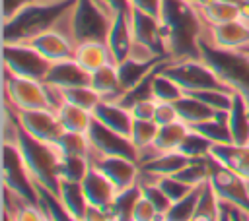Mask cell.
<instances>
[{"label":"cell","mask_w":249,"mask_h":221,"mask_svg":"<svg viewBox=\"0 0 249 221\" xmlns=\"http://www.w3.org/2000/svg\"><path fill=\"white\" fill-rule=\"evenodd\" d=\"M56 198L60 202V205L64 207V211L74 219L80 221L88 209V200L84 196L82 190V182L80 180H72L66 176H58V186H56Z\"/></svg>","instance_id":"cell-22"},{"label":"cell","mask_w":249,"mask_h":221,"mask_svg":"<svg viewBox=\"0 0 249 221\" xmlns=\"http://www.w3.org/2000/svg\"><path fill=\"white\" fill-rule=\"evenodd\" d=\"M43 81L51 83V85H54L58 89L89 85V72H86L74 58L60 60V62H53L51 64L49 74H47V78Z\"/></svg>","instance_id":"cell-20"},{"label":"cell","mask_w":249,"mask_h":221,"mask_svg":"<svg viewBox=\"0 0 249 221\" xmlns=\"http://www.w3.org/2000/svg\"><path fill=\"white\" fill-rule=\"evenodd\" d=\"M4 147V188L18 194L27 204H39V188L29 176L18 145L2 143Z\"/></svg>","instance_id":"cell-10"},{"label":"cell","mask_w":249,"mask_h":221,"mask_svg":"<svg viewBox=\"0 0 249 221\" xmlns=\"http://www.w3.org/2000/svg\"><path fill=\"white\" fill-rule=\"evenodd\" d=\"M230 217H231V221H249L247 213H243V211H239L235 207H230Z\"/></svg>","instance_id":"cell-46"},{"label":"cell","mask_w":249,"mask_h":221,"mask_svg":"<svg viewBox=\"0 0 249 221\" xmlns=\"http://www.w3.org/2000/svg\"><path fill=\"white\" fill-rule=\"evenodd\" d=\"M91 114L99 124L107 126L113 132H119L126 138H130L134 118H132L130 110L126 107H123L121 103H117V101H99L95 105V109L91 110Z\"/></svg>","instance_id":"cell-19"},{"label":"cell","mask_w":249,"mask_h":221,"mask_svg":"<svg viewBox=\"0 0 249 221\" xmlns=\"http://www.w3.org/2000/svg\"><path fill=\"white\" fill-rule=\"evenodd\" d=\"M193 159H189L187 155H183L181 151H165L156 155L154 159L146 161L140 165V171L150 173L154 176H173L177 174L181 169H185Z\"/></svg>","instance_id":"cell-27"},{"label":"cell","mask_w":249,"mask_h":221,"mask_svg":"<svg viewBox=\"0 0 249 221\" xmlns=\"http://www.w3.org/2000/svg\"><path fill=\"white\" fill-rule=\"evenodd\" d=\"M177 120H179V114H177L175 103H160V101H158L156 114H154V122H156L158 126H163V124L177 122Z\"/></svg>","instance_id":"cell-41"},{"label":"cell","mask_w":249,"mask_h":221,"mask_svg":"<svg viewBox=\"0 0 249 221\" xmlns=\"http://www.w3.org/2000/svg\"><path fill=\"white\" fill-rule=\"evenodd\" d=\"M202 186L193 188L185 198H181L179 202L171 204L169 211L161 217V221H193V215H195V209H196V204H198Z\"/></svg>","instance_id":"cell-32"},{"label":"cell","mask_w":249,"mask_h":221,"mask_svg":"<svg viewBox=\"0 0 249 221\" xmlns=\"http://www.w3.org/2000/svg\"><path fill=\"white\" fill-rule=\"evenodd\" d=\"M212 142L206 140L202 134L195 132V130H189V134L185 136V140L181 142L179 149L183 155H187L189 159H204L210 155V149H212Z\"/></svg>","instance_id":"cell-35"},{"label":"cell","mask_w":249,"mask_h":221,"mask_svg":"<svg viewBox=\"0 0 249 221\" xmlns=\"http://www.w3.org/2000/svg\"><path fill=\"white\" fill-rule=\"evenodd\" d=\"M72 10V8H70ZM70 14V12H68ZM68 19V16H66ZM66 19L62 21L60 27H54V29H49L33 39H29L25 45H29L31 48H35L41 56H45L49 62H60V60H70L74 58V52H76V43L74 39L70 37V33L64 29L66 25Z\"/></svg>","instance_id":"cell-13"},{"label":"cell","mask_w":249,"mask_h":221,"mask_svg":"<svg viewBox=\"0 0 249 221\" xmlns=\"http://www.w3.org/2000/svg\"><path fill=\"white\" fill-rule=\"evenodd\" d=\"M175 109H177V114H179V120L185 122L189 128L196 126V124H202L210 118H214L220 110H214L212 107H208L206 103H202L200 99L185 93L179 101H175Z\"/></svg>","instance_id":"cell-26"},{"label":"cell","mask_w":249,"mask_h":221,"mask_svg":"<svg viewBox=\"0 0 249 221\" xmlns=\"http://www.w3.org/2000/svg\"><path fill=\"white\" fill-rule=\"evenodd\" d=\"M62 97H64V103H70V105H76V107H82L88 110H93L95 105L101 101V97L89 85H78V87L62 89Z\"/></svg>","instance_id":"cell-36"},{"label":"cell","mask_w":249,"mask_h":221,"mask_svg":"<svg viewBox=\"0 0 249 221\" xmlns=\"http://www.w3.org/2000/svg\"><path fill=\"white\" fill-rule=\"evenodd\" d=\"M132 221H161V215L158 213V209L142 196L136 200V205L132 209Z\"/></svg>","instance_id":"cell-39"},{"label":"cell","mask_w":249,"mask_h":221,"mask_svg":"<svg viewBox=\"0 0 249 221\" xmlns=\"http://www.w3.org/2000/svg\"><path fill=\"white\" fill-rule=\"evenodd\" d=\"M202 39L224 50H247L249 48V25L243 19H233L228 23L208 25L204 23Z\"/></svg>","instance_id":"cell-15"},{"label":"cell","mask_w":249,"mask_h":221,"mask_svg":"<svg viewBox=\"0 0 249 221\" xmlns=\"http://www.w3.org/2000/svg\"><path fill=\"white\" fill-rule=\"evenodd\" d=\"M56 114H58V120L62 124L64 132L88 136V132L91 128V122H93L91 110L82 109V107H76V105H70V103H62L56 109Z\"/></svg>","instance_id":"cell-29"},{"label":"cell","mask_w":249,"mask_h":221,"mask_svg":"<svg viewBox=\"0 0 249 221\" xmlns=\"http://www.w3.org/2000/svg\"><path fill=\"white\" fill-rule=\"evenodd\" d=\"M74 60L86 70V72H95L107 64H115L111 50L105 41H84L76 45Z\"/></svg>","instance_id":"cell-24"},{"label":"cell","mask_w":249,"mask_h":221,"mask_svg":"<svg viewBox=\"0 0 249 221\" xmlns=\"http://www.w3.org/2000/svg\"><path fill=\"white\" fill-rule=\"evenodd\" d=\"M156 107H158V101L156 99H144V101L132 105L128 110H130L132 118H138V120H154Z\"/></svg>","instance_id":"cell-42"},{"label":"cell","mask_w":249,"mask_h":221,"mask_svg":"<svg viewBox=\"0 0 249 221\" xmlns=\"http://www.w3.org/2000/svg\"><path fill=\"white\" fill-rule=\"evenodd\" d=\"M165 52L171 60L200 58V37L204 19L198 10L185 0H163L160 12Z\"/></svg>","instance_id":"cell-1"},{"label":"cell","mask_w":249,"mask_h":221,"mask_svg":"<svg viewBox=\"0 0 249 221\" xmlns=\"http://www.w3.org/2000/svg\"><path fill=\"white\" fill-rule=\"evenodd\" d=\"M113 14L115 12H123V10H130V2L128 0H101Z\"/></svg>","instance_id":"cell-45"},{"label":"cell","mask_w":249,"mask_h":221,"mask_svg":"<svg viewBox=\"0 0 249 221\" xmlns=\"http://www.w3.org/2000/svg\"><path fill=\"white\" fill-rule=\"evenodd\" d=\"M167 78H171L185 93L204 91V89H228L216 72L202 58H183V60H167L160 68Z\"/></svg>","instance_id":"cell-6"},{"label":"cell","mask_w":249,"mask_h":221,"mask_svg":"<svg viewBox=\"0 0 249 221\" xmlns=\"http://www.w3.org/2000/svg\"><path fill=\"white\" fill-rule=\"evenodd\" d=\"M158 184H160V188L165 192V196L171 200V204L179 202L181 198H185V196L193 190V186L185 184V182L179 180L177 176H160V178H158ZM195 188H196V186H195Z\"/></svg>","instance_id":"cell-38"},{"label":"cell","mask_w":249,"mask_h":221,"mask_svg":"<svg viewBox=\"0 0 249 221\" xmlns=\"http://www.w3.org/2000/svg\"><path fill=\"white\" fill-rule=\"evenodd\" d=\"M228 126H230L231 143H237V145L249 143V107L235 93H233L231 107L228 110Z\"/></svg>","instance_id":"cell-28"},{"label":"cell","mask_w":249,"mask_h":221,"mask_svg":"<svg viewBox=\"0 0 249 221\" xmlns=\"http://www.w3.org/2000/svg\"><path fill=\"white\" fill-rule=\"evenodd\" d=\"M111 23L113 12L101 0H76L68 17V29L76 45L84 41L107 43Z\"/></svg>","instance_id":"cell-5"},{"label":"cell","mask_w":249,"mask_h":221,"mask_svg":"<svg viewBox=\"0 0 249 221\" xmlns=\"http://www.w3.org/2000/svg\"><path fill=\"white\" fill-rule=\"evenodd\" d=\"M152 95L160 103H175L185 95V91L171 78H167L161 70H158L152 79Z\"/></svg>","instance_id":"cell-34"},{"label":"cell","mask_w":249,"mask_h":221,"mask_svg":"<svg viewBox=\"0 0 249 221\" xmlns=\"http://www.w3.org/2000/svg\"><path fill=\"white\" fill-rule=\"evenodd\" d=\"M18 149L37 188L47 190L56 196V186H58V176H60V155L56 147L31 138L23 128H19Z\"/></svg>","instance_id":"cell-3"},{"label":"cell","mask_w":249,"mask_h":221,"mask_svg":"<svg viewBox=\"0 0 249 221\" xmlns=\"http://www.w3.org/2000/svg\"><path fill=\"white\" fill-rule=\"evenodd\" d=\"M80 221H113V215L105 207L88 205V209H86V213H84V217Z\"/></svg>","instance_id":"cell-43"},{"label":"cell","mask_w":249,"mask_h":221,"mask_svg":"<svg viewBox=\"0 0 249 221\" xmlns=\"http://www.w3.org/2000/svg\"><path fill=\"white\" fill-rule=\"evenodd\" d=\"M140 198V186H132L128 190H123L117 194L111 207H107L113 215V221H132V209L136 205V200Z\"/></svg>","instance_id":"cell-33"},{"label":"cell","mask_w":249,"mask_h":221,"mask_svg":"<svg viewBox=\"0 0 249 221\" xmlns=\"http://www.w3.org/2000/svg\"><path fill=\"white\" fill-rule=\"evenodd\" d=\"M185 2H189V4H193V6H198V4H202L204 0H185Z\"/></svg>","instance_id":"cell-49"},{"label":"cell","mask_w":249,"mask_h":221,"mask_svg":"<svg viewBox=\"0 0 249 221\" xmlns=\"http://www.w3.org/2000/svg\"><path fill=\"white\" fill-rule=\"evenodd\" d=\"M210 155L228 167L231 173L241 176L249 182V143L237 145V143H214L210 149Z\"/></svg>","instance_id":"cell-21"},{"label":"cell","mask_w":249,"mask_h":221,"mask_svg":"<svg viewBox=\"0 0 249 221\" xmlns=\"http://www.w3.org/2000/svg\"><path fill=\"white\" fill-rule=\"evenodd\" d=\"M132 45H134V35H132V25H130V10L115 12L111 31L107 37V47L111 50L113 62L121 64L123 60H126Z\"/></svg>","instance_id":"cell-17"},{"label":"cell","mask_w":249,"mask_h":221,"mask_svg":"<svg viewBox=\"0 0 249 221\" xmlns=\"http://www.w3.org/2000/svg\"><path fill=\"white\" fill-rule=\"evenodd\" d=\"M220 221H231V217H230V205L224 207V213H222V219Z\"/></svg>","instance_id":"cell-48"},{"label":"cell","mask_w":249,"mask_h":221,"mask_svg":"<svg viewBox=\"0 0 249 221\" xmlns=\"http://www.w3.org/2000/svg\"><path fill=\"white\" fill-rule=\"evenodd\" d=\"M89 87L101 97V101H119L124 93L117 64H107L89 74Z\"/></svg>","instance_id":"cell-23"},{"label":"cell","mask_w":249,"mask_h":221,"mask_svg":"<svg viewBox=\"0 0 249 221\" xmlns=\"http://www.w3.org/2000/svg\"><path fill=\"white\" fill-rule=\"evenodd\" d=\"M210 188L214 190L216 198L230 207H235L249 215V182L231 173L228 167L218 163L210 155Z\"/></svg>","instance_id":"cell-8"},{"label":"cell","mask_w":249,"mask_h":221,"mask_svg":"<svg viewBox=\"0 0 249 221\" xmlns=\"http://www.w3.org/2000/svg\"><path fill=\"white\" fill-rule=\"evenodd\" d=\"M14 109V107H12ZM16 110V109H14ZM19 126L35 140L45 143H56L64 134V128L58 120L56 110L53 109H39V110H16Z\"/></svg>","instance_id":"cell-11"},{"label":"cell","mask_w":249,"mask_h":221,"mask_svg":"<svg viewBox=\"0 0 249 221\" xmlns=\"http://www.w3.org/2000/svg\"><path fill=\"white\" fill-rule=\"evenodd\" d=\"M208 25H218V23H228L233 19H241V6L237 2L230 0H204L202 4L195 6Z\"/></svg>","instance_id":"cell-25"},{"label":"cell","mask_w":249,"mask_h":221,"mask_svg":"<svg viewBox=\"0 0 249 221\" xmlns=\"http://www.w3.org/2000/svg\"><path fill=\"white\" fill-rule=\"evenodd\" d=\"M43 221H53V219H51V217H49V215H47V217H45V219H43Z\"/></svg>","instance_id":"cell-50"},{"label":"cell","mask_w":249,"mask_h":221,"mask_svg":"<svg viewBox=\"0 0 249 221\" xmlns=\"http://www.w3.org/2000/svg\"><path fill=\"white\" fill-rule=\"evenodd\" d=\"M76 0H37L10 19H4V43H27L29 39L60 27Z\"/></svg>","instance_id":"cell-2"},{"label":"cell","mask_w":249,"mask_h":221,"mask_svg":"<svg viewBox=\"0 0 249 221\" xmlns=\"http://www.w3.org/2000/svg\"><path fill=\"white\" fill-rule=\"evenodd\" d=\"M4 101L10 103L16 110L53 109L45 81L19 78L6 70H4Z\"/></svg>","instance_id":"cell-7"},{"label":"cell","mask_w":249,"mask_h":221,"mask_svg":"<svg viewBox=\"0 0 249 221\" xmlns=\"http://www.w3.org/2000/svg\"><path fill=\"white\" fill-rule=\"evenodd\" d=\"M10 215H12V221H43L47 217V213L39 204H23L19 209H16Z\"/></svg>","instance_id":"cell-40"},{"label":"cell","mask_w":249,"mask_h":221,"mask_svg":"<svg viewBox=\"0 0 249 221\" xmlns=\"http://www.w3.org/2000/svg\"><path fill=\"white\" fill-rule=\"evenodd\" d=\"M130 25H132L134 43H140V45L148 47L158 56L169 58L167 52H165V43H163V31H161L160 17L150 16L142 10L130 8Z\"/></svg>","instance_id":"cell-16"},{"label":"cell","mask_w":249,"mask_h":221,"mask_svg":"<svg viewBox=\"0 0 249 221\" xmlns=\"http://www.w3.org/2000/svg\"><path fill=\"white\" fill-rule=\"evenodd\" d=\"M224 207L226 205L216 198L214 190L206 182L202 186V192H200V198H198V204H196L193 221H220L222 219V213H224Z\"/></svg>","instance_id":"cell-30"},{"label":"cell","mask_w":249,"mask_h":221,"mask_svg":"<svg viewBox=\"0 0 249 221\" xmlns=\"http://www.w3.org/2000/svg\"><path fill=\"white\" fill-rule=\"evenodd\" d=\"M247 217H249V215H247Z\"/></svg>","instance_id":"cell-51"},{"label":"cell","mask_w":249,"mask_h":221,"mask_svg":"<svg viewBox=\"0 0 249 221\" xmlns=\"http://www.w3.org/2000/svg\"><path fill=\"white\" fill-rule=\"evenodd\" d=\"M88 140L91 145V157H95V155H121V157L134 159L138 163V151L132 145L130 138L109 130L107 126L99 124L95 118H93L91 128L88 132ZM91 157H89V161H91Z\"/></svg>","instance_id":"cell-12"},{"label":"cell","mask_w":249,"mask_h":221,"mask_svg":"<svg viewBox=\"0 0 249 221\" xmlns=\"http://www.w3.org/2000/svg\"><path fill=\"white\" fill-rule=\"evenodd\" d=\"M37 0H4V19L14 17L16 14H19L23 8L31 6Z\"/></svg>","instance_id":"cell-44"},{"label":"cell","mask_w":249,"mask_h":221,"mask_svg":"<svg viewBox=\"0 0 249 221\" xmlns=\"http://www.w3.org/2000/svg\"><path fill=\"white\" fill-rule=\"evenodd\" d=\"M82 190H84V196L89 205L105 207V209L111 207V204L115 202V198L119 194L115 184L93 165H89L86 176L82 178Z\"/></svg>","instance_id":"cell-18"},{"label":"cell","mask_w":249,"mask_h":221,"mask_svg":"<svg viewBox=\"0 0 249 221\" xmlns=\"http://www.w3.org/2000/svg\"><path fill=\"white\" fill-rule=\"evenodd\" d=\"M200 58L216 72L222 83L239 95L249 107V52L224 50L200 37Z\"/></svg>","instance_id":"cell-4"},{"label":"cell","mask_w":249,"mask_h":221,"mask_svg":"<svg viewBox=\"0 0 249 221\" xmlns=\"http://www.w3.org/2000/svg\"><path fill=\"white\" fill-rule=\"evenodd\" d=\"M91 165L97 167L117 188V192L128 190L138 184L140 165L134 159L121 155H95L91 157Z\"/></svg>","instance_id":"cell-14"},{"label":"cell","mask_w":249,"mask_h":221,"mask_svg":"<svg viewBox=\"0 0 249 221\" xmlns=\"http://www.w3.org/2000/svg\"><path fill=\"white\" fill-rule=\"evenodd\" d=\"M191 130L202 134L212 143H231L230 126H228V112H218L214 118H210L202 124H196Z\"/></svg>","instance_id":"cell-31"},{"label":"cell","mask_w":249,"mask_h":221,"mask_svg":"<svg viewBox=\"0 0 249 221\" xmlns=\"http://www.w3.org/2000/svg\"><path fill=\"white\" fill-rule=\"evenodd\" d=\"M158 134V124L154 120H138L134 118L132 122V130H130V142L136 147V151L148 147L154 143Z\"/></svg>","instance_id":"cell-37"},{"label":"cell","mask_w":249,"mask_h":221,"mask_svg":"<svg viewBox=\"0 0 249 221\" xmlns=\"http://www.w3.org/2000/svg\"><path fill=\"white\" fill-rule=\"evenodd\" d=\"M53 62L25 43H4V70L29 79L43 81Z\"/></svg>","instance_id":"cell-9"},{"label":"cell","mask_w":249,"mask_h":221,"mask_svg":"<svg viewBox=\"0 0 249 221\" xmlns=\"http://www.w3.org/2000/svg\"><path fill=\"white\" fill-rule=\"evenodd\" d=\"M239 6H241V19L249 25V0H243Z\"/></svg>","instance_id":"cell-47"}]
</instances>
